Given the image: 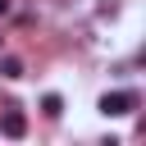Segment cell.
<instances>
[{
	"label": "cell",
	"instance_id": "7a4b0ae2",
	"mask_svg": "<svg viewBox=\"0 0 146 146\" xmlns=\"http://www.w3.org/2000/svg\"><path fill=\"white\" fill-rule=\"evenodd\" d=\"M0 132H5V137H14V141H18V137H27V114L9 105V110L0 114Z\"/></svg>",
	"mask_w": 146,
	"mask_h": 146
},
{
	"label": "cell",
	"instance_id": "277c9868",
	"mask_svg": "<svg viewBox=\"0 0 146 146\" xmlns=\"http://www.w3.org/2000/svg\"><path fill=\"white\" fill-rule=\"evenodd\" d=\"M41 114H46V119H59V114H64V100H59L55 91H50V96H41Z\"/></svg>",
	"mask_w": 146,
	"mask_h": 146
},
{
	"label": "cell",
	"instance_id": "3957f363",
	"mask_svg": "<svg viewBox=\"0 0 146 146\" xmlns=\"http://www.w3.org/2000/svg\"><path fill=\"white\" fill-rule=\"evenodd\" d=\"M0 78H9V82H14V78H23V59L5 55V59H0Z\"/></svg>",
	"mask_w": 146,
	"mask_h": 146
},
{
	"label": "cell",
	"instance_id": "5b68a950",
	"mask_svg": "<svg viewBox=\"0 0 146 146\" xmlns=\"http://www.w3.org/2000/svg\"><path fill=\"white\" fill-rule=\"evenodd\" d=\"M9 9H14V5H9V0H0V18H5V14H9Z\"/></svg>",
	"mask_w": 146,
	"mask_h": 146
},
{
	"label": "cell",
	"instance_id": "6da1fadb",
	"mask_svg": "<svg viewBox=\"0 0 146 146\" xmlns=\"http://www.w3.org/2000/svg\"><path fill=\"white\" fill-rule=\"evenodd\" d=\"M137 105H141V96H137V91H105L96 110H100L105 119H123V114H132Z\"/></svg>",
	"mask_w": 146,
	"mask_h": 146
}]
</instances>
